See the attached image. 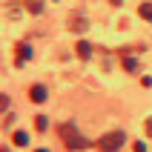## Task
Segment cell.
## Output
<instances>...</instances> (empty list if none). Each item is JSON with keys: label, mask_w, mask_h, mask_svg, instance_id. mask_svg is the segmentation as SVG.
I'll use <instances>...</instances> for the list:
<instances>
[{"label": "cell", "mask_w": 152, "mask_h": 152, "mask_svg": "<svg viewBox=\"0 0 152 152\" xmlns=\"http://www.w3.org/2000/svg\"><path fill=\"white\" fill-rule=\"evenodd\" d=\"M58 132H60V138H63L66 149H86V146H89V141H86L83 135H77L72 124H63V126H60Z\"/></svg>", "instance_id": "cell-1"}, {"label": "cell", "mask_w": 152, "mask_h": 152, "mask_svg": "<svg viewBox=\"0 0 152 152\" xmlns=\"http://www.w3.org/2000/svg\"><path fill=\"white\" fill-rule=\"evenodd\" d=\"M124 146V132H109V135H103L98 141V149L101 152H118Z\"/></svg>", "instance_id": "cell-2"}, {"label": "cell", "mask_w": 152, "mask_h": 152, "mask_svg": "<svg viewBox=\"0 0 152 152\" xmlns=\"http://www.w3.org/2000/svg\"><path fill=\"white\" fill-rule=\"evenodd\" d=\"M29 98H32L34 103H43V101H46V86H40V83H34L32 89H29Z\"/></svg>", "instance_id": "cell-3"}, {"label": "cell", "mask_w": 152, "mask_h": 152, "mask_svg": "<svg viewBox=\"0 0 152 152\" xmlns=\"http://www.w3.org/2000/svg\"><path fill=\"white\" fill-rule=\"evenodd\" d=\"M69 29H72V32H86V17L75 15L72 20H69Z\"/></svg>", "instance_id": "cell-4"}, {"label": "cell", "mask_w": 152, "mask_h": 152, "mask_svg": "<svg viewBox=\"0 0 152 152\" xmlns=\"http://www.w3.org/2000/svg\"><path fill=\"white\" fill-rule=\"evenodd\" d=\"M77 55H80L83 60H89V58H92V46H89L86 40H80V43H77Z\"/></svg>", "instance_id": "cell-5"}, {"label": "cell", "mask_w": 152, "mask_h": 152, "mask_svg": "<svg viewBox=\"0 0 152 152\" xmlns=\"http://www.w3.org/2000/svg\"><path fill=\"white\" fill-rule=\"evenodd\" d=\"M26 9H29L32 15H40L43 12V0H26Z\"/></svg>", "instance_id": "cell-6"}, {"label": "cell", "mask_w": 152, "mask_h": 152, "mask_svg": "<svg viewBox=\"0 0 152 152\" xmlns=\"http://www.w3.org/2000/svg\"><path fill=\"white\" fill-rule=\"evenodd\" d=\"M138 15L144 17V20H152V3H141V9H138Z\"/></svg>", "instance_id": "cell-7"}, {"label": "cell", "mask_w": 152, "mask_h": 152, "mask_svg": "<svg viewBox=\"0 0 152 152\" xmlns=\"http://www.w3.org/2000/svg\"><path fill=\"white\" fill-rule=\"evenodd\" d=\"M12 141H15L17 146H26V144H29V135H26L23 129H20V132H15V138H12Z\"/></svg>", "instance_id": "cell-8"}, {"label": "cell", "mask_w": 152, "mask_h": 152, "mask_svg": "<svg viewBox=\"0 0 152 152\" xmlns=\"http://www.w3.org/2000/svg\"><path fill=\"white\" fill-rule=\"evenodd\" d=\"M34 126H37V132H46V126H49L46 115H37V118H34Z\"/></svg>", "instance_id": "cell-9"}, {"label": "cell", "mask_w": 152, "mask_h": 152, "mask_svg": "<svg viewBox=\"0 0 152 152\" xmlns=\"http://www.w3.org/2000/svg\"><path fill=\"white\" fill-rule=\"evenodd\" d=\"M29 55H32V49H29V46H20V49H17V63H20V60H26Z\"/></svg>", "instance_id": "cell-10"}, {"label": "cell", "mask_w": 152, "mask_h": 152, "mask_svg": "<svg viewBox=\"0 0 152 152\" xmlns=\"http://www.w3.org/2000/svg\"><path fill=\"white\" fill-rule=\"evenodd\" d=\"M144 129H146V135L152 138V118H146V124H144Z\"/></svg>", "instance_id": "cell-11"}, {"label": "cell", "mask_w": 152, "mask_h": 152, "mask_svg": "<svg viewBox=\"0 0 152 152\" xmlns=\"http://www.w3.org/2000/svg\"><path fill=\"white\" fill-rule=\"evenodd\" d=\"M34 152H49V149H34Z\"/></svg>", "instance_id": "cell-12"}]
</instances>
